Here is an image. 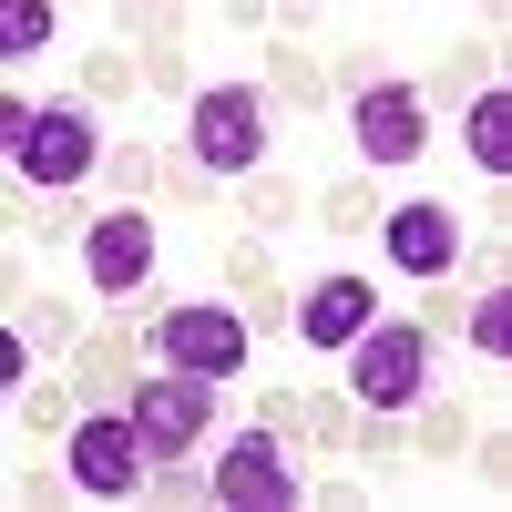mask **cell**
<instances>
[{
    "label": "cell",
    "mask_w": 512,
    "mask_h": 512,
    "mask_svg": "<svg viewBox=\"0 0 512 512\" xmlns=\"http://www.w3.org/2000/svg\"><path fill=\"white\" fill-rule=\"evenodd\" d=\"M82 267H93V287H103V297H134V287L154 277V226L134 216V205H123V216H103V226H93V246H82Z\"/></svg>",
    "instance_id": "9c48e42d"
},
{
    "label": "cell",
    "mask_w": 512,
    "mask_h": 512,
    "mask_svg": "<svg viewBox=\"0 0 512 512\" xmlns=\"http://www.w3.org/2000/svg\"><path fill=\"white\" fill-rule=\"evenodd\" d=\"M349 390L369 400V410H400V400H420V390H431V338H420V328H359L349 338Z\"/></svg>",
    "instance_id": "6da1fadb"
},
{
    "label": "cell",
    "mask_w": 512,
    "mask_h": 512,
    "mask_svg": "<svg viewBox=\"0 0 512 512\" xmlns=\"http://www.w3.org/2000/svg\"><path fill=\"white\" fill-rule=\"evenodd\" d=\"M390 256L410 277H451V256H461V216L451 205H400L390 216Z\"/></svg>",
    "instance_id": "8fae6325"
},
{
    "label": "cell",
    "mask_w": 512,
    "mask_h": 512,
    "mask_svg": "<svg viewBox=\"0 0 512 512\" xmlns=\"http://www.w3.org/2000/svg\"><path fill=\"white\" fill-rule=\"evenodd\" d=\"M472 338H482L492 359H512V287H492L482 308H472Z\"/></svg>",
    "instance_id": "5bb4252c"
},
{
    "label": "cell",
    "mask_w": 512,
    "mask_h": 512,
    "mask_svg": "<svg viewBox=\"0 0 512 512\" xmlns=\"http://www.w3.org/2000/svg\"><path fill=\"white\" fill-rule=\"evenodd\" d=\"M379 318V297H369V277H318L308 297H297V338L308 349H349V338Z\"/></svg>",
    "instance_id": "30bf717a"
},
{
    "label": "cell",
    "mask_w": 512,
    "mask_h": 512,
    "mask_svg": "<svg viewBox=\"0 0 512 512\" xmlns=\"http://www.w3.org/2000/svg\"><path fill=\"white\" fill-rule=\"evenodd\" d=\"M349 123H359V154L369 164H420V154H431V103H420L410 82H369Z\"/></svg>",
    "instance_id": "52a82bcc"
},
{
    "label": "cell",
    "mask_w": 512,
    "mask_h": 512,
    "mask_svg": "<svg viewBox=\"0 0 512 512\" xmlns=\"http://www.w3.org/2000/svg\"><path fill=\"white\" fill-rule=\"evenodd\" d=\"M205 420H216V400H205V379H185V369H164V379L134 390V431H144L154 461H185L205 441Z\"/></svg>",
    "instance_id": "5b68a950"
},
{
    "label": "cell",
    "mask_w": 512,
    "mask_h": 512,
    "mask_svg": "<svg viewBox=\"0 0 512 512\" xmlns=\"http://www.w3.org/2000/svg\"><path fill=\"white\" fill-rule=\"evenodd\" d=\"M62 461H72V482H82V492L123 502V492L144 482V461H154V451H144V431H134V410H123V420H82Z\"/></svg>",
    "instance_id": "ba28073f"
},
{
    "label": "cell",
    "mask_w": 512,
    "mask_h": 512,
    "mask_svg": "<svg viewBox=\"0 0 512 512\" xmlns=\"http://www.w3.org/2000/svg\"><path fill=\"white\" fill-rule=\"evenodd\" d=\"M154 338H164V369H185V379H236L246 349H256L246 318H236V308H205V297H195V308H175Z\"/></svg>",
    "instance_id": "7a4b0ae2"
},
{
    "label": "cell",
    "mask_w": 512,
    "mask_h": 512,
    "mask_svg": "<svg viewBox=\"0 0 512 512\" xmlns=\"http://www.w3.org/2000/svg\"><path fill=\"white\" fill-rule=\"evenodd\" d=\"M216 502H226V512H287V502H297V472H287L277 431H246V441L216 451Z\"/></svg>",
    "instance_id": "8992f818"
},
{
    "label": "cell",
    "mask_w": 512,
    "mask_h": 512,
    "mask_svg": "<svg viewBox=\"0 0 512 512\" xmlns=\"http://www.w3.org/2000/svg\"><path fill=\"white\" fill-rule=\"evenodd\" d=\"M472 164L512 175V93H472Z\"/></svg>",
    "instance_id": "7c38bea8"
},
{
    "label": "cell",
    "mask_w": 512,
    "mask_h": 512,
    "mask_svg": "<svg viewBox=\"0 0 512 512\" xmlns=\"http://www.w3.org/2000/svg\"><path fill=\"white\" fill-rule=\"evenodd\" d=\"M11 175L41 185V195H72L82 175H93V123L82 113H31L11 134Z\"/></svg>",
    "instance_id": "3957f363"
},
{
    "label": "cell",
    "mask_w": 512,
    "mask_h": 512,
    "mask_svg": "<svg viewBox=\"0 0 512 512\" xmlns=\"http://www.w3.org/2000/svg\"><path fill=\"white\" fill-rule=\"evenodd\" d=\"M256 154H267V113H256L246 82H226V93L195 103V164L205 175H256Z\"/></svg>",
    "instance_id": "277c9868"
},
{
    "label": "cell",
    "mask_w": 512,
    "mask_h": 512,
    "mask_svg": "<svg viewBox=\"0 0 512 512\" xmlns=\"http://www.w3.org/2000/svg\"><path fill=\"white\" fill-rule=\"evenodd\" d=\"M52 41V0H11L0 11V52H41Z\"/></svg>",
    "instance_id": "4fadbf2b"
}]
</instances>
